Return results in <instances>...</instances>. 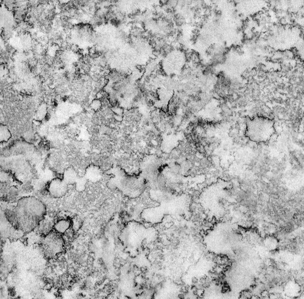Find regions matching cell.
I'll return each instance as SVG.
<instances>
[{"label": "cell", "instance_id": "1", "mask_svg": "<svg viewBox=\"0 0 304 299\" xmlns=\"http://www.w3.org/2000/svg\"><path fill=\"white\" fill-rule=\"evenodd\" d=\"M0 162L2 171L10 173L24 184L36 177L42 156L34 145L18 140L3 150Z\"/></svg>", "mask_w": 304, "mask_h": 299}, {"label": "cell", "instance_id": "2", "mask_svg": "<svg viewBox=\"0 0 304 299\" xmlns=\"http://www.w3.org/2000/svg\"><path fill=\"white\" fill-rule=\"evenodd\" d=\"M4 212L13 227L25 234L34 230L43 220L46 208L38 199L26 197L20 199L14 208L7 209Z\"/></svg>", "mask_w": 304, "mask_h": 299}, {"label": "cell", "instance_id": "3", "mask_svg": "<svg viewBox=\"0 0 304 299\" xmlns=\"http://www.w3.org/2000/svg\"><path fill=\"white\" fill-rule=\"evenodd\" d=\"M192 204L189 194H181L164 199L156 207L147 208L143 210L141 217L150 224H158L166 215L180 217L189 213Z\"/></svg>", "mask_w": 304, "mask_h": 299}, {"label": "cell", "instance_id": "4", "mask_svg": "<svg viewBox=\"0 0 304 299\" xmlns=\"http://www.w3.org/2000/svg\"><path fill=\"white\" fill-rule=\"evenodd\" d=\"M230 189L228 182L219 180L204 189L200 194L199 202L209 217L220 218L225 214Z\"/></svg>", "mask_w": 304, "mask_h": 299}, {"label": "cell", "instance_id": "5", "mask_svg": "<svg viewBox=\"0 0 304 299\" xmlns=\"http://www.w3.org/2000/svg\"><path fill=\"white\" fill-rule=\"evenodd\" d=\"M112 177L109 179V188H115L130 198L141 196L149 187L148 183L141 175H130L121 168L115 167L109 172Z\"/></svg>", "mask_w": 304, "mask_h": 299}, {"label": "cell", "instance_id": "6", "mask_svg": "<svg viewBox=\"0 0 304 299\" xmlns=\"http://www.w3.org/2000/svg\"><path fill=\"white\" fill-rule=\"evenodd\" d=\"M157 235L158 232L155 228H146L141 222L131 221L123 229L120 239L127 248L136 249L146 241L155 240Z\"/></svg>", "mask_w": 304, "mask_h": 299}, {"label": "cell", "instance_id": "7", "mask_svg": "<svg viewBox=\"0 0 304 299\" xmlns=\"http://www.w3.org/2000/svg\"><path fill=\"white\" fill-rule=\"evenodd\" d=\"M301 36V31L298 26H278L270 33L267 44L276 51H288L295 48Z\"/></svg>", "mask_w": 304, "mask_h": 299}, {"label": "cell", "instance_id": "8", "mask_svg": "<svg viewBox=\"0 0 304 299\" xmlns=\"http://www.w3.org/2000/svg\"><path fill=\"white\" fill-rule=\"evenodd\" d=\"M246 125V136L254 142L268 141L275 132V122L263 116L247 119Z\"/></svg>", "mask_w": 304, "mask_h": 299}, {"label": "cell", "instance_id": "9", "mask_svg": "<svg viewBox=\"0 0 304 299\" xmlns=\"http://www.w3.org/2000/svg\"><path fill=\"white\" fill-rule=\"evenodd\" d=\"M164 164L156 155H147L140 163L139 174L148 183L149 187H158Z\"/></svg>", "mask_w": 304, "mask_h": 299}, {"label": "cell", "instance_id": "10", "mask_svg": "<svg viewBox=\"0 0 304 299\" xmlns=\"http://www.w3.org/2000/svg\"><path fill=\"white\" fill-rule=\"evenodd\" d=\"M65 241L62 234L54 231H50L42 239L40 249L46 259H52L64 250Z\"/></svg>", "mask_w": 304, "mask_h": 299}, {"label": "cell", "instance_id": "11", "mask_svg": "<svg viewBox=\"0 0 304 299\" xmlns=\"http://www.w3.org/2000/svg\"><path fill=\"white\" fill-rule=\"evenodd\" d=\"M1 235L2 238L8 239L9 241H18L24 235L13 227L3 211L1 212Z\"/></svg>", "mask_w": 304, "mask_h": 299}, {"label": "cell", "instance_id": "12", "mask_svg": "<svg viewBox=\"0 0 304 299\" xmlns=\"http://www.w3.org/2000/svg\"><path fill=\"white\" fill-rule=\"evenodd\" d=\"M242 9L247 15H253L266 8L267 3L265 1L245 2L242 3Z\"/></svg>", "mask_w": 304, "mask_h": 299}, {"label": "cell", "instance_id": "13", "mask_svg": "<svg viewBox=\"0 0 304 299\" xmlns=\"http://www.w3.org/2000/svg\"><path fill=\"white\" fill-rule=\"evenodd\" d=\"M49 191L53 197H60L64 195L67 192V184L59 179H55L50 183Z\"/></svg>", "mask_w": 304, "mask_h": 299}, {"label": "cell", "instance_id": "14", "mask_svg": "<svg viewBox=\"0 0 304 299\" xmlns=\"http://www.w3.org/2000/svg\"><path fill=\"white\" fill-rule=\"evenodd\" d=\"M223 292L222 287L217 284H213L204 292L203 299H221Z\"/></svg>", "mask_w": 304, "mask_h": 299}, {"label": "cell", "instance_id": "15", "mask_svg": "<svg viewBox=\"0 0 304 299\" xmlns=\"http://www.w3.org/2000/svg\"><path fill=\"white\" fill-rule=\"evenodd\" d=\"M70 222L66 220L59 221L54 226V230L60 234H64L70 228Z\"/></svg>", "mask_w": 304, "mask_h": 299}, {"label": "cell", "instance_id": "16", "mask_svg": "<svg viewBox=\"0 0 304 299\" xmlns=\"http://www.w3.org/2000/svg\"><path fill=\"white\" fill-rule=\"evenodd\" d=\"M12 137L11 133L6 126L1 125L0 129V141L3 142H8L9 139Z\"/></svg>", "mask_w": 304, "mask_h": 299}, {"label": "cell", "instance_id": "17", "mask_svg": "<svg viewBox=\"0 0 304 299\" xmlns=\"http://www.w3.org/2000/svg\"><path fill=\"white\" fill-rule=\"evenodd\" d=\"M295 48L300 57L304 60V36H301L298 44L296 45Z\"/></svg>", "mask_w": 304, "mask_h": 299}, {"label": "cell", "instance_id": "18", "mask_svg": "<svg viewBox=\"0 0 304 299\" xmlns=\"http://www.w3.org/2000/svg\"><path fill=\"white\" fill-rule=\"evenodd\" d=\"M265 244L266 247L268 248H276L277 245H278V242H277L276 238L270 237L266 238Z\"/></svg>", "mask_w": 304, "mask_h": 299}, {"label": "cell", "instance_id": "19", "mask_svg": "<svg viewBox=\"0 0 304 299\" xmlns=\"http://www.w3.org/2000/svg\"><path fill=\"white\" fill-rule=\"evenodd\" d=\"M33 299H55V297L52 294L49 293V292L42 290Z\"/></svg>", "mask_w": 304, "mask_h": 299}, {"label": "cell", "instance_id": "20", "mask_svg": "<svg viewBox=\"0 0 304 299\" xmlns=\"http://www.w3.org/2000/svg\"><path fill=\"white\" fill-rule=\"evenodd\" d=\"M221 299H240L237 292L230 290L223 293Z\"/></svg>", "mask_w": 304, "mask_h": 299}]
</instances>
